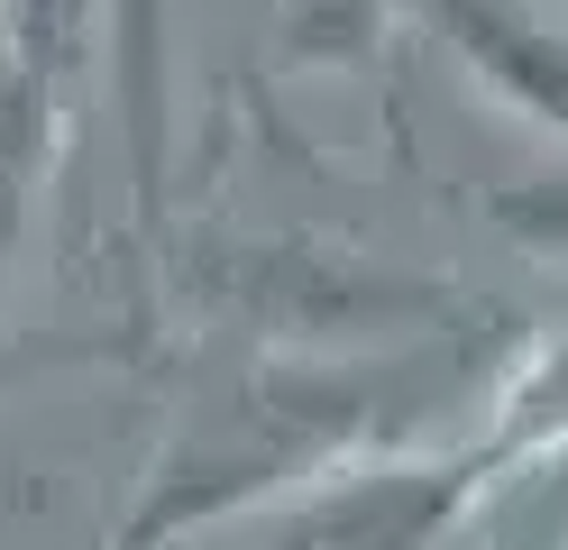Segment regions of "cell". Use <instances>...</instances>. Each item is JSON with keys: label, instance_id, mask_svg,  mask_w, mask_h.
Here are the masks:
<instances>
[{"label": "cell", "instance_id": "1", "mask_svg": "<svg viewBox=\"0 0 568 550\" xmlns=\"http://www.w3.org/2000/svg\"><path fill=\"white\" fill-rule=\"evenodd\" d=\"M358 431H367L358 386H257V394H239V403H221L211 431H193L184 450H174V468L156 477V496L138 504L120 550H148V541L184 532V523H211V513L266 496L284 477L339 459Z\"/></svg>", "mask_w": 568, "mask_h": 550}, {"label": "cell", "instance_id": "2", "mask_svg": "<svg viewBox=\"0 0 568 550\" xmlns=\"http://www.w3.org/2000/svg\"><path fill=\"white\" fill-rule=\"evenodd\" d=\"M477 487H486V450L339 468L275 513L266 550H440Z\"/></svg>", "mask_w": 568, "mask_h": 550}, {"label": "cell", "instance_id": "3", "mask_svg": "<svg viewBox=\"0 0 568 550\" xmlns=\"http://www.w3.org/2000/svg\"><path fill=\"white\" fill-rule=\"evenodd\" d=\"M568 440V330H550L541 358L523 367V377L505 386V403H495V431L477 440L486 468H505V459H541Z\"/></svg>", "mask_w": 568, "mask_h": 550}, {"label": "cell", "instance_id": "4", "mask_svg": "<svg viewBox=\"0 0 568 550\" xmlns=\"http://www.w3.org/2000/svg\"><path fill=\"white\" fill-rule=\"evenodd\" d=\"M505 220L523 239H541L550 257H568V183H541V193H514L505 202Z\"/></svg>", "mask_w": 568, "mask_h": 550}]
</instances>
